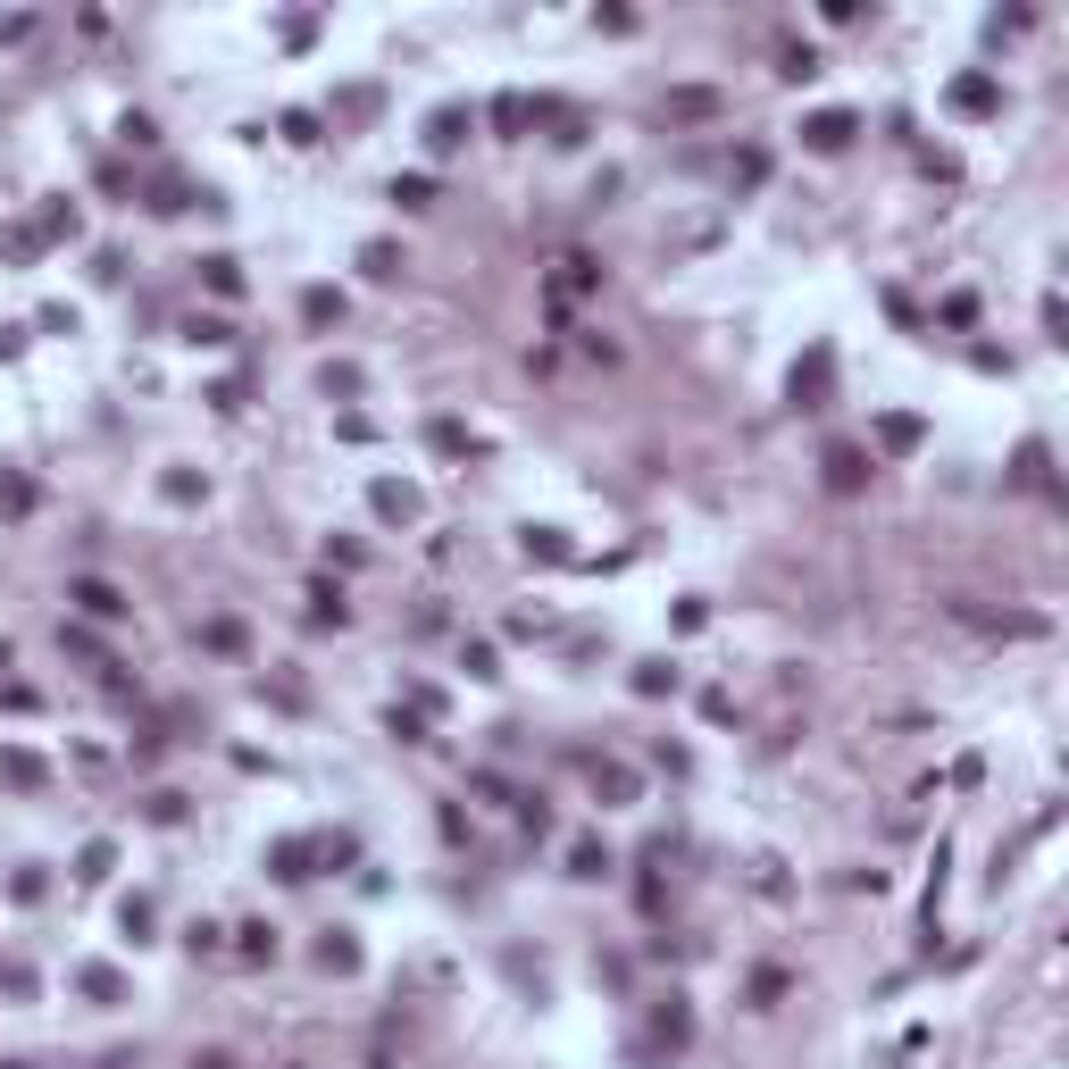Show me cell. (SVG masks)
I'll list each match as a JSON object with an SVG mask.
<instances>
[{"mask_svg": "<svg viewBox=\"0 0 1069 1069\" xmlns=\"http://www.w3.org/2000/svg\"><path fill=\"white\" fill-rule=\"evenodd\" d=\"M827 393H836V351H811V360L794 368V410H827Z\"/></svg>", "mask_w": 1069, "mask_h": 1069, "instance_id": "6da1fadb", "label": "cell"}, {"mask_svg": "<svg viewBox=\"0 0 1069 1069\" xmlns=\"http://www.w3.org/2000/svg\"><path fill=\"white\" fill-rule=\"evenodd\" d=\"M67 602H76L84 619H126V610H134V602H126V593H117L109 577H76V585H67Z\"/></svg>", "mask_w": 1069, "mask_h": 1069, "instance_id": "7a4b0ae2", "label": "cell"}, {"mask_svg": "<svg viewBox=\"0 0 1069 1069\" xmlns=\"http://www.w3.org/2000/svg\"><path fill=\"white\" fill-rule=\"evenodd\" d=\"M827 485H836V493H861V485H869V451H861V443H827Z\"/></svg>", "mask_w": 1069, "mask_h": 1069, "instance_id": "3957f363", "label": "cell"}, {"mask_svg": "<svg viewBox=\"0 0 1069 1069\" xmlns=\"http://www.w3.org/2000/svg\"><path fill=\"white\" fill-rule=\"evenodd\" d=\"M852 134H861V117H852V109H819L811 126H802V142H811V151H844Z\"/></svg>", "mask_w": 1069, "mask_h": 1069, "instance_id": "277c9868", "label": "cell"}, {"mask_svg": "<svg viewBox=\"0 0 1069 1069\" xmlns=\"http://www.w3.org/2000/svg\"><path fill=\"white\" fill-rule=\"evenodd\" d=\"M468 142V109H435L426 117V151H460Z\"/></svg>", "mask_w": 1069, "mask_h": 1069, "instance_id": "5b68a950", "label": "cell"}, {"mask_svg": "<svg viewBox=\"0 0 1069 1069\" xmlns=\"http://www.w3.org/2000/svg\"><path fill=\"white\" fill-rule=\"evenodd\" d=\"M368 502H376V518H418V493H410V485H393V477H385V485H368Z\"/></svg>", "mask_w": 1069, "mask_h": 1069, "instance_id": "8992f818", "label": "cell"}, {"mask_svg": "<svg viewBox=\"0 0 1069 1069\" xmlns=\"http://www.w3.org/2000/svg\"><path fill=\"white\" fill-rule=\"evenodd\" d=\"M301 318H310V326H335V318H343V293H326V284H318V293H301Z\"/></svg>", "mask_w": 1069, "mask_h": 1069, "instance_id": "52a82bcc", "label": "cell"}, {"mask_svg": "<svg viewBox=\"0 0 1069 1069\" xmlns=\"http://www.w3.org/2000/svg\"><path fill=\"white\" fill-rule=\"evenodd\" d=\"M0 777H9V786H42V760L34 752H0Z\"/></svg>", "mask_w": 1069, "mask_h": 1069, "instance_id": "ba28073f", "label": "cell"}, {"mask_svg": "<svg viewBox=\"0 0 1069 1069\" xmlns=\"http://www.w3.org/2000/svg\"><path fill=\"white\" fill-rule=\"evenodd\" d=\"M953 101H961L969 117H986V109H994V84H986V76H969V84H953Z\"/></svg>", "mask_w": 1069, "mask_h": 1069, "instance_id": "9c48e42d", "label": "cell"}, {"mask_svg": "<svg viewBox=\"0 0 1069 1069\" xmlns=\"http://www.w3.org/2000/svg\"><path fill=\"white\" fill-rule=\"evenodd\" d=\"M877 443H886V451H911V443H919V418H886V426H877Z\"/></svg>", "mask_w": 1069, "mask_h": 1069, "instance_id": "30bf717a", "label": "cell"}, {"mask_svg": "<svg viewBox=\"0 0 1069 1069\" xmlns=\"http://www.w3.org/2000/svg\"><path fill=\"white\" fill-rule=\"evenodd\" d=\"M360 268H368V276H401V251H393V243H368Z\"/></svg>", "mask_w": 1069, "mask_h": 1069, "instance_id": "8fae6325", "label": "cell"}, {"mask_svg": "<svg viewBox=\"0 0 1069 1069\" xmlns=\"http://www.w3.org/2000/svg\"><path fill=\"white\" fill-rule=\"evenodd\" d=\"M677 685V669H660V660H644V669H635V694H669Z\"/></svg>", "mask_w": 1069, "mask_h": 1069, "instance_id": "7c38bea8", "label": "cell"}, {"mask_svg": "<svg viewBox=\"0 0 1069 1069\" xmlns=\"http://www.w3.org/2000/svg\"><path fill=\"white\" fill-rule=\"evenodd\" d=\"M276 877H310V844H276Z\"/></svg>", "mask_w": 1069, "mask_h": 1069, "instance_id": "4fadbf2b", "label": "cell"}, {"mask_svg": "<svg viewBox=\"0 0 1069 1069\" xmlns=\"http://www.w3.org/2000/svg\"><path fill=\"white\" fill-rule=\"evenodd\" d=\"M318 961H326V969H360V944H343V936H326V944H318Z\"/></svg>", "mask_w": 1069, "mask_h": 1069, "instance_id": "5bb4252c", "label": "cell"}, {"mask_svg": "<svg viewBox=\"0 0 1069 1069\" xmlns=\"http://www.w3.org/2000/svg\"><path fill=\"white\" fill-rule=\"evenodd\" d=\"M568 869H577V877H602L610 852H602V844H577V852H568Z\"/></svg>", "mask_w": 1069, "mask_h": 1069, "instance_id": "9a60e30c", "label": "cell"}, {"mask_svg": "<svg viewBox=\"0 0 1069 1069\" xmlns=\"http://www.w3.org/2000/svg\"><path fill=\"white\" fill-rule=\"evenodd\" d=\"M710 109H719V92H677L669 101V117H710Z\"/></svg>", "mask_w": 1069, "mask_h": 1069, "instance_id": "2e32d148", "label": "cell"}, {"mask_svg": "<svg viewBox=\"0 0 1069 1069\" xmlns=\"http://www.w3.org/2000/svg\"><path fill=\"white\" fill-rule=\"evenodd\" d=\"M660 1036H669V1044H685V1036H694V1019H685V1003H677V994H669V1011H660Z\"/></svg>", "mask_w": 1069, "mask_h": 1069, "instance_id": "e0dca14e", "label": "cell"}, {"mask_svg": "<svg viewBox=\"0 0 1069 1069\" xmlns=\"http://www.w3.org/2000/svg\"><path fill=\"white\" fill-rule=\"evenodd\" d=\"M527 552H543V560H568V543H560V527H527Z\"/></svg>", "mask_w": 1069, "mask_h": 1069, "instance_id": "ac0fdd59", "label": "cell"}, {"mask_svg": "<svg viewBox=\"0 0 1069 1069\" xmlns=\"http://www.w3.org/2000/svg\"><path fill=\"white\" fill-rule=\"evenodd\" d=\"M209 268V284H218V293H243V268H234V259H201Z\"/></svg>", "mask_w": 1069, "mask_h": 1069, "instance_id": "d6986e66", "label": "cell"}, {"mask_svg": "<svg viewBox=\"0 0 1069 1069\" xmlns=\"http://www.w3.org/2000/svg\"><path fill=\"white\" fill-rule=\"evenodd\" d=\"M184 335H193V343H234V326H226V318H193Z\"/></svg>", "mask_w": 1069, "mask_h": 1069, "instance_id": "ffe728a7", "label": "cell"}, {"mask_svg": "<svg viewBox=\"0 0 1069 1069\" xmlns=\"http://www.w3.org/2000/svg\"><path fill=\"white\" fill-rule=\"evenodd\" d=\"M84 994H101V1003H117L126 986H117V969H84Z\"/></svg>", "mask_w": 1069, "mask_h": 1069, "instance_id": "44dd1931", "label": "cell"}, {"mask_svg": "<svg viewBox=\"0 0 1069 1069\" xmlns=\"http://www.w3.org/2000/svg\"><path fill=\"white\" fill-rule=\"evenodd\" d=\"M193 1069H234V1061H226V1053H201V1061H193Z\"/></svg>", "mask_w": 1069, "mask_h": 1069, "instance_id": "7402d4cb", "label": "cell"}, {"mask_svg": "<svg viewBox=\"0 0 1069 1069\" xmlns=\"http://www.w3.org/2000/svg\"><path fill=\"white\" fill-rule=\"evenodd\" d=\"M9 1069H17V1061H9Z\"/></svg>", "mask_w": 1069, "mask_h": 1069, "instance_id": "603a6c76", "label": "cell"}]
</instances>
